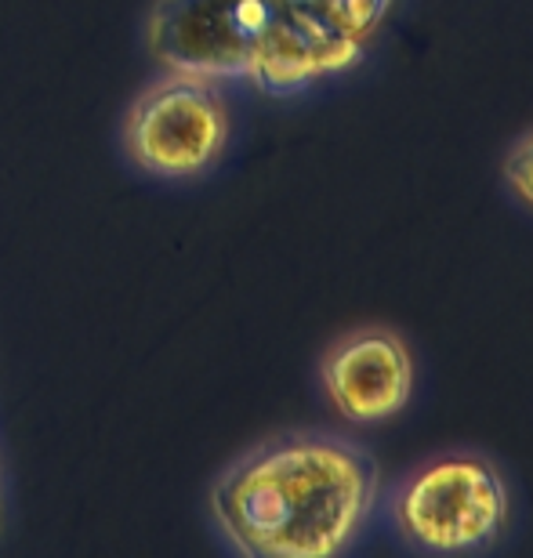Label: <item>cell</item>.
<instances>
[{
  "instance_id": "6da1fadb",
  "label": "cell",
  "mask_w": 533,
  "mask_h": 558,
  "mask_svg": "<svg viewBox=\"0 0 533 558\" xmlns=\"http://www.w3.org/2000/svg\"><path fill=\"white\" fill-rule=\"evenodd\" d=\"M381 497V468L363 442L294 428L262 439L210 483L221 541L251 558H335L355 548Z\"/></svg>"
},
{
  "instance_id": "7a4b0ae2",
  "label": "cell",
  "mask_w": 533,
  "mask_h": 558,
  "mask_svg": "<svg viewBox=\"0 0 533 558\" xmlns=\"http://www.w3.org/2000/svg\"><path fill=\"white\" fill-rule=\"evenodd\" d=\"M149 59L207 81H247L272 98L352 70V59L283 0H153Z\"/></svg>"
},
{
  "instance_id": "3957f363",
  "label": "cell",
  "mask_w": 533,
  "mask_h": 558,
  "mask_svg": "<svg viewBox=\"0 0 533 558\" xmlns=\"http://www.w3.org/2000/svg\"><path fill=\"white\" fill-rule=\"evenodd\" d=\"M385 530L414 555H483L512 530V486L483 450H447L388 486Z\"/></svg>"
},
{
  "instance_id": "277c9868",
  "label": "cell",
  "mask_w": 533,
  "mask_h": 558,
  "mask_svg": "<svg viewBox=\"0 0 533 558\" xmlns=\"http://www.w3.org/2000/svg\"><path fill=\"white\" fill-rule=\"evenodd\" d=\"M124 153L146 178L196 182L221 163L232 138V109L218 81L163 70L128 106Z\"/></svg>"
},
{
  "instance_id": "5b68a950",
  "label": "cell",
  "mask_w": 533,
  "mask_h": 558,
  "mask_svg": "<svg viewBox=\"0 0 533 558\" xmlns=\"http://www.w3.org/2000/svg\"><path fill=\"white\" fill-rule=\"evenodd\" d=\"M417 366L407 338L392 327H360L319 360V388L349 424H385L414 396Z\"/></svg>"
},
{
  "instance_id": "8992f818",
  "label": "cell",
  "mask_w": 533,
  "mask_h": 558,
  "mask_svg": "<svg viewBox=\"0 0 533 558\" xmlns=\"http://www.w3.org/2000/svg\"><path fill=\"white\" fill-rule=\"evenodd\" d=\"M298 19L316 26L330 44H338L349 59L360 65L377 29L385 26L392 0H283Z\"/></svg>"
},
{
  "instance_id": "52a82bcc",
  "label": "cell",
  "mask_w": 533,
  "mask_h": 558,
  "mask_svg": "<svg viewBox=\"0 0 533 558\" xmlns=\"http://www.w3.org/2000/svg\"><path fill=\"white\" fill-rule=\"evenodd\" d=\"M501 178H505L508 193L526 210H533V128L508 145V153L501 160Z\"/></svg>"
},
{
  "instance_id": "ba28073f",
  "label": "cell",
  "mask_w": 533,
  "mask_h": 558,
  "mask_svg": "<svg viewBox=\"0 0 533 558\" xmlns=\"http://www.w3.org/2000/svg\"><path fill=\"white\" fill-rule=\"evenodd\" d=\"M0 530H4V500H0Z\"/></svg>"
}]
</instances>
